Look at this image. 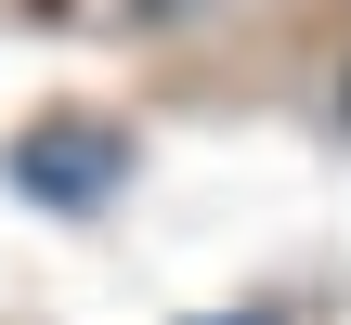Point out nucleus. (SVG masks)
<instances>
[{"label": "nucleus", "mask_w": 351, "mask_h": 325, "mask_svg": "<svg viewBox=\"0 0 351 325\" xmlns=\"http://www.w3.org/2000/svg\"><path fill=\"white\" fill-rule=\"evenodd\" d=\"M26 182H39L52 208H78V195L117 182V143H104V130H26Z\"/></svg>", "instance_id": "1"}]
</instances>
